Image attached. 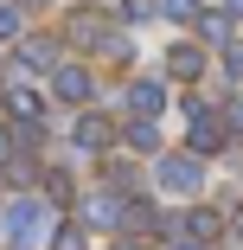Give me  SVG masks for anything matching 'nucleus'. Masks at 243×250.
<instances>
[{
    "label": "nucleus",
    "instance_id": "9b49d317",
    "mask_svg": "<svg viewBox=\"0 0 243 250\" xmlns=\"http://www.w3.org/2000/svg\"><path fill=\"white\" fill-rule=\"evenodd\" d=\"M7 109H13L19 122H32V116H38V96H32L26 83H7Z\"/></svg>",
    "mask_w": 243,
    "mask_h": 250
},
{
    "label": "nucleus",
    "instance_id": "7ed1b4c3",
    "mask_svg": "<svg viewBox=\"0 0 243 250\" xmlns=\"http://www.w3.org/2000/svg\"><path fill=\"white\" fill-rule=\"evenodd\" d=\"M7 237H13V250H26V244L45 237V206L38 199H13L7 206Z\"/></svg>",
    "mask_w": 243,
    "mask_h": 250
},
{
    "label": "nucleus",
    "instance_id": "a211bd4d",
    "mask_svg": "<svg viewBox=\"0 0 243 250\" xmlns=\"http://www.w3.org/2000/svg\"><path fill=\"white\" fill-rule=\"evenodd\" d=\"M0 39H19V7H0Z\"/></svg>",
    "mask_w": 243,
    "mask_h": 250
},
{
    "label": "nucleus",
    "instance_id": "423d86ee",
    "mask_svg": "<svg viewBox=\"0 0 243 250\" xmlns=\"http://www.w3.org/2000/svg\"><path fill=\"white\" fill-rule=\"evenodd\" d=\"M109 135H115V128H109L103 116H77V122H71V141H77V147H90V154H103Z\"/></svg>",
    "mask_w": 243,
    "mask_h": 250
},
{
    "label": "nucleus",
    "instance_id": "2eb2a0df",
    "mask_svg": "<svg viewBox=\"0 0 243 250\" xmlns=\"http://www.w3.org/2000/svg\"><path fill=\"white\" fill-rule=\"evenodd\" d=\"M167 20H199V0H160Z\"/></svg>",
    "mask_w": 243,
    "mask_h": 250
},
{
    "label": "nucleus",
    "instance_id": "4be33fe9",
    "mask_svg": "<svg viewBox=\"0 0 243 250\" xmlns=\"http://www.w3.org/2000/svg\"><path fill=\"white\" fill-rule=\"evenodd\" d=\"M115 250H148V244H134V237H128V244H115Z\"/></svg>",
    "mask_w": 243,
    "mask_h": 250
},
{
    "label": "nucleus",
    "instance_id": "ddd939ff",
    "mask_svg": "<svg viewBox=\"0 0 243 250\" xmlns=\"http://www.w3.org/2000/svg\"><path fill=\"white\" fill-rule=\"evenodd\" d=\"M186 231L205 244V237H218V231H224V218H218V212H192V218H186Z\"/></svg>",
    "mask_w": 243,
    "mask_h": 250
},
{
    "label": "nucleus",
    "instance_id": "393cba45",
    "mask_svg": "<svg viewBox=\"0 0 243 250\" xmlns=\"http://www.w3.org/2000/svg\"><path fill=\"white\" fill-rule=\"evenodd\" d=\"M13 7H38V0H13Z\"/></svg>",
    "mask_w": 243,
    "mask_h": 250
},
{
    "label": "nucleus",
    "instance_id": "412c9836",
    "mask_svg": "<svg viewBox=\"0 0 243 250\" xmlns=\"http://www.w3.org/2000/svg\"><path fill=\"white\" fill-rule=\"evenodd\" d=\"M230 231H237V237H243V206H237V212H230Z\"/></svg>",
    "mask_w": 243,
    "mask_h": 250
},
{
    "label": "nucleus",
    "instance_id": "dca6fc26",
    "mask_svg": "<svg viewBox=\"0 0 243 250\" xmlns=\"http://www.w3.org/2000/svg\"><path fill=\"white\" fill-rule=\"evenodd\" d=\"M224 77H243V45L224 39Z\"/></svg>",
    "mask_w": 243,
    "mask_h": 250
},
{
    "label": "nucleus",
    "instance_id": "0eeeda50",
    "mask_svg": "<svg viewBox=\"0 0 243 250\" xmlns=\"http://www.w3.org/2000/svg\"><path fill=\"white\" fill-rule=\"evenodd\" d=\"M218 147H224V135H218V122H211V116H205L199 103H192V154L205 161V154H218Z\"/></svg>",
    "mask_w": 243,
    "mask_h": 250
},
{
    "label": "nucleus",
    "instance_id": "20e7f679",
    "mask_svg": "<svg viewBox=\"0 0 243 250\" xmlns=\"http://www.w3.org/2000/svg\"><path fill=\"white\" fill-rule=\"evenodd\" d=\"M52 90H58V103H90V71L83 64H58L52 71Z\"/></svg>",
    "mask_w": 243,
    "mask_h": 250
},
{
    "label": "nucleus",
    "instance_id": "aec40b11",
    "mask_svg": "<svg viewBox=\"0 0 243 250\" xmlns=\"http://www.w3.org/2000/svg\"><path fill=\"white\" fill-rule=\"evenodd\" d=\"M224 135H243V103H230V109H224Z\"/></svg>",
    "mask_w": 243,
    "mask_h": 250
},
{
    "label": "nucleus",
    "instance_id": "39448f33",
    "mask_svg": "<svg viewBox=\"0 0 243 250\" xmlns=\"http://www.w3.org/2000/svg\"><path fill=\"white\" fill-rule=\"evenodd\" d=\"M83 218L103 225V231H122V199H115V192H90V199H83Z\"/></svg>",
    "mask_w": 243,
    "mask_h": 250
},
{
    "label": "nucleus",
    "instance_id": "6ab92c4d",
    "mask_svg": "<svg viewBox=\"0 0 243 250\" xmlns=\"http://www.w3.org/2000/svg\"><path fill=\"white\" fill-rule=\"evenodd\" d=\"M45 192H52V199H77V192H71V180H64V173H45Z\"/></svg>",
    "mask_w": 243,
    "mask_h": 250
},
{
    "label": "nucleus",
    "instance_id": "b1692460",
    "mask_svg": "<svg viewBox=\"0 0 243 250\" xmlns=\"http://www.w3.org/2000/svg\"><path fill=\"white\" fill-rule=\"evenodd\" d=\"M179 250H199V237H186V244H179Z\"/></svg>",
    "mask_w": 243,
    "mask_h": 250
},
{
    "label": "nucleus",
    "instance_id": "5701e85b",
    "mask_svg": "<svg viewBox=\"0 0 243 250\" xmlns=\"http://www.w3.org/2000/svg\"><path fill=\"white\" fill-rule=\"evenodd\" d=\"M7 147H13V135H0V154H7Z\"/></svg>",
    "mask_w": 243,
    "mask_h": 250
},
{
    "label": "nucleus",
    "instance_id": "f8f14e48",
    "mask_svg": "<svg viewBox=\"0 0 243 250\" xmlns=\"http://www.w3.org/2000/svg\"><path fill=\"white\" fill-rule=\"evenodd\" d=\"M26 64H38V71H58V45H52V39H26Z\"/></svg>",
    "mask_w": 243,
    "mask_h": 250
},
{
    "label": "nucleus",
    "instance_id": "6e6552de",
    "mask_svg": "<svg viewBox=\"0 0 243 250\" xmlns=\"http://www.w3.org/2000/svg\"><path fill=\"white\" fill-rule=\"evenodd\" d=\"M167 71H173L179 83H192V77L205 71V52H199V45H173V52H167Z\"/></svg>",
    "mask_w": 243,
    "mask_h": 250
},
{
    "label": "nucleus",
    "instance_id": "f3484780",
    "mask_svg": "<svg viewBox=\"0 0 243 250\" xmlns=\"http://www.w3.org/2000/svg\"><path fill=\"white\" fill-rule=\"evenodd\" d=\"M52 250H83V231H77V225H64V231L52 237Z\"/></svg>",
    "mask_w": 243,
    "mask_h": 250
},
{
    "label": "nucleus",
    "instance_id": "f257e3e1",
    "mask_svg": "<svg viewBox=\"0 0 243 250\" xmlns=\"http://www.w3.org/2000/svg\"><path fill=\"white\" fill-rule=\"evenodd\" d=\"M64 39H71V45H83V52H103V45L115 39V20H109L103 7H77V13L64 20Z\"/></svg>",
    "mask_w": 243,
    "mask_h": 250
},
{
    "label": "nucleus",
    "instance_id": "f03ea898",
    "mask_svg": "<svg viewBox=\"0 0 243 250\" xmlns=\"http://www.w3.org/2000/svg\"><path fill=\"white\" fill-rule=\"evenodd\" d=\"M154 186H160V192H199V186H205L199 154H173V161H160V167H154Z\"/></svg>",
    "mask_w": 243,
    "mask_h": 250
},
{
    "label": "nucleus",
    "instance_id": "1a4fd4ad",
    "mask_svg": "<svg viewBox=\"0 0 243 250\" xmlns=\"http://www.w3.org/2000/svg\"><path fill=\"white\" fill-rule=\"evenodd\" d=\"M160 103H167V90H160V83H134V90H128V109H134V116H154Z\"/></svg>",
    "mask_w": 243,
    "mask_h": 250
},
{
    "label": "nucleus",
    "instance_id": "9d476101",
    "mask_svg": "<svg viewBox=\"0 0 243 250\" xmlns=\"http://www.w3.org/2000/svg\"><path fill=\"white\" fill-rule=\"evenodd\" d=\"M128 147H134V154H154V147H160V128H154L148 116H141V122H128Z\"/></svg>",
    "mask_w": 243,
    "mask_h": 250
},
{
    "label": "nucleus",
    "instance_id": "4468645a",
    "mask_svg": "<svg viewBox=\"0 0 243 250\" xmlns=\"http://www.w3.org/2000/svg\"><path fill=\"white\" fill-rule=\"evenodd\" d=\"M199 32H205L211 45H224V39H230V20H224V13H199Z\"/></svg>",
    "mask_w": 243,
    "mask_h": 250
}]
</instances>
